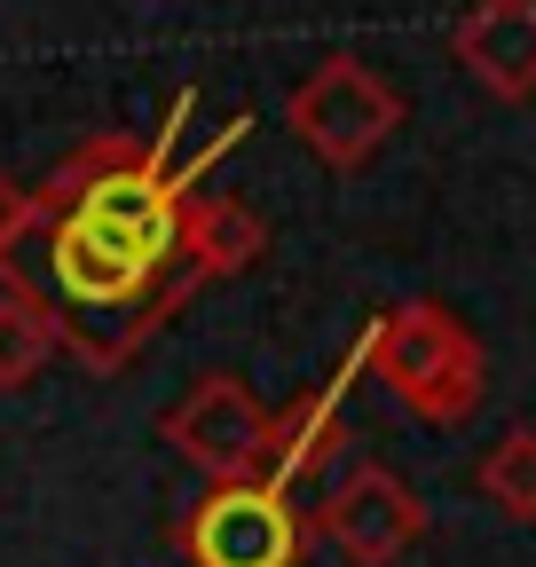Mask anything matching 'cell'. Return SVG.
<instances>
[{"label":"cell","instance_id":"cell-10","mask_svg":"<svg viewBox=\"0 0 536 567\" xmlns=\"http://www.w3.org/2000/svg\"><path fill=\"white\" fill-rule=\"evenodd\" d=\"M48 354H55V323H48V308H32V300H0V394H17V386H32L40 371H48Z\"/></svg>","mask_w":536,"mask_h":567},{"label":"cell","instance_id":"cell-8","mask_svg":"<svg viewBox=\"0 0 536 567\" xmlns=\"http://www.w3.org/2000/svg\"><path fill=\"white\" fill-rule=\"evenodd\" d=\"M355 379H363V339L340 354V371H331L316 394H300L292 410H277V450H268V481H277V488L316 481L331 457L348 450V386Z\"/></svg>","mask_w":536,"mask_h":567},{"label":"cell","instance_id":"cell-4","mask_svg":"<svg viewBox=\"0 0 536 567\" xmlns=\"http://www.w3.org/2000/svg\"><path fill=\"white\" fill-rule=\"evenodd\" d=\"M285 126L308 142L331 174H363L386 142H394V126H402V95L379 80L371 63L323 55L308 80L285 95Z\"/></svg>","mask_w":536,"mask_h":567},{"label":"cell","instance_id":"cell-1","mask_svg":"<svg viewBox=\"0 0 536 567\" xmlns=\"http://www.w3.org/2000/svg\"><path fill=\"white\" fill-rule=\"evenodd\" d=\"M197 111V87L174 95L166 126L158 134H87L72 158H63L32 205L40 213H63V221H80L95 237H111L118 252H134L143 268L174 276V284H214V276H245L260 252H268V229L260 213L206 189V174L245 142L252 118H229L206 151L182 158V126Z\"/></svg>","mask_w":536,"mask_h":567},{"label":"cell","instance_id":"cell-3","mask_svg":"<svg viewBox=\"0 0 536 567\" xmlns=\"http://www.w3.org/2000/svg\"><path fill=\"white\" fill-rule=\"evenodd\" d=\"M308 513L277 481H221L174 520V544L189 567H300L308 559Z\"/></svg>","mask_w":536,"mask_h":567},{"label":"cell","instance_id":"cell-9","mask_svg":"<svg viewBox=\"0 0 536 567\" xmlns=\"http://www.w3.org/2000/svg\"><path fill=\"white\" fill-rule=\"evenodd\" d=\"M474 481L505 520H536V425H505Z\"/></svg>","mask_w":536,"mask_h":567},{"label":"cell","instance_id":"cell-2","mask_svg":"<svg viewBox=\"0 0 536 567\" xmlns=\"http://www.w3.org/2000/svg\"><path fill=\"white\" fill-rule=\"evenodd\" d=\"M363 379H379L411 417L426 425H465L489 394V363L482 339L465 331L442 300H402L386 316H371L363 331Z\"/></svg>","mask_w":536,"mask_h":567},{"label":"cell","instance_id":"cell-6","mask_svg":"<svg viewBox=\"0 0 536 567\" xmlns=\"http://www.w3.org/2000/svg\"><path fill=\"white\" fill-rule=\"evenodd\" d=\"M308 528H316L331 551H340L348 567H394L402 551L426 536V505H419V488L402 481V473L355 465V473L308 513Z\"/></svg>","mask_w":536,"mask_h":567},{"label":"cell","instance_id":"cell-11","mask_svg":"<svg viewBox=\"0 0 536 567\" xmlns=\"http://www.w3.org/2000/svg\"><path fill=\"white\" fill-rule=\"evenodd\" d=\"M24 213H32V189H17V174L0 166V268H9V252L24 237Z\"/></svg>","mask_w":536,"mask_h":567},{"label":"cell","instance_id":"cell-5","mask_svg":"<svg viewBox=\"0 0 536 567\" xmlns=\"http://www.w3.org/2000/svg\"><path fill=\"white\" fill-rule=\"evenodd\" d=\"M158 434L206 473L214 488L221 481H268V450H277V410H260V394L229 371H206L166 417Z\"/></svg>","mask_w":536,"mask_h":567},{"label":"cell","instance_id":"cell-7","mask_svg":"<svg viewBox=\"0 0 536 567\" xmlns=\"http://www.w3.org/2000/svg\"><path fill=\"white\" fill-rule=\"evenodd\" d=\"M450 48L497 103L536 95V0H474V9L457 17Z\"/></svg>","mask_w":536,"mask_h":567}]
</instances>
